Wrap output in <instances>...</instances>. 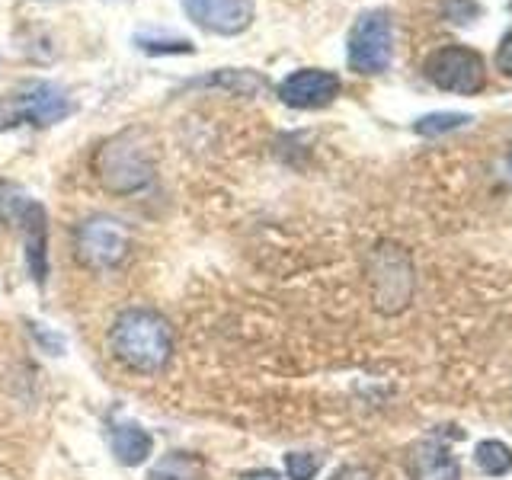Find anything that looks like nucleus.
I'll return each instance as SVG.
<instances>
[{"label": "nucleus", "mask_w": 512, "mask_h": 480, "mask_svg": "<svg viewBox=\"0 0 512 480\" xmlns=\"http://www.w3.org/2000/svg\"><path fill=\"white\" fill-rule=\"evenodd\" d=\"M506 164H509V176H512V144H509V154H506Z\"/></svg>", "instance_id": "23"}, {"label": "nucleus", "mask_w": 512, "mask_h": 480, "mask_svg": "<svg viewBox=\"0 0 512 480\" xmlns=\"http://www.w3.org/2000/svg\"><path fill=\"white\" fill-rule=\"evenodd\" d=\"M394 58V20L388 10H368L362 13L349 32L346 61L356 74H384Z\"/></svg>", "instance_id": "4"}, {"label": "nucleus", "mask_w": 512, "mask_h": 480, "mask_svg": "<svg viewBox=\"0 0 512 480\" xmlns=\"http://www.w3.org/2000/svg\"><path fill=\"white\" fill-rule=\"evenodd\" d=\"M132 253V231L128 224L112 215L84 218L74 228V256L90 272L119 269Z\"/></svg>", "instance_id": "3"}, {"label": "nucleus", "mask_w": 512, "mask_h": 480, "mask_svg": "<svg viewBox=\"0 0 512 480\" xmlns=\"http://www.w3.org/2000/svg\"><path fill=\"white\" fill-rule=\"evenodd\" d=\"M496 71L512 77V29L500 39V45H496Z\"/></svg>", "instance_id": "20"}, {"label": "nucleus", "mask_w": 512, "mask_h": 480, "mask_svg": "<svg viewBox=\"0 0 512 480\" xmlns=\"http://www.w3.org/2000/svg\"><path fill=\"white\" fill-rule=\"evenodd\" d=\"M199 84H212V87H224V90H234V93H256V90H266V80L260 74H253V71H215V74H208L205 80H199Z\"/></svg>", "instance_id": "16"}, {"label": "nucleus", "mask_w": 512, "mask_h": 480, "mask_svg": "<svg viewBox=\"0 0 512 480\" xmlns=\"http://www.w3.org/2000/svg\"><path fill=\"white\" fill-rule=\"evenodd\" d=\"M138 45L144 52H157V55H173V52H192L189 39H167V36H138Z\"/></svg>", "instance_id": "18"}, {"label": "nucleus", "mask_w": 512, "mask_h": 480, "mask_svg": "<svg viewBox=\"0 0 512 480\" xmlns=\"http://www.w3.org/2000/svg\"><path fill=\"white\" fill-rule=\"evenodd\" d=\"M240 480H279V474L276 471H250V474H244Z\"/></svg>", "instance_id": "22"}, {"label": "nucleus", "mask_w": 512, "mask_h": 480, "mask_svg": "<svg viewBox=\"0 0 512 480\" xmlns=\"http://www.w3.org/2000/svg\"><path fill=\"white\" fill-rule=\"evenodd\" d=\"M109 349L135 375H157L173 356V327L154 308H128L109 327Z\"/></svg>", "instance_id": "1"}, {"label": "nucleus", "mask_w": 512, "mask_h": 480, "mask_svg": "<svg viewBox=\"0 0 512 480\" xmlns=\"http://www.w3.org/2000/svg\"><path fill=\"white\" fill-rule=\"evenodd\" d=\"M407 471L413 480H461V464L448 448L445 432L420 439L407 455Z\"/></svg>", "instance_id": "9"}, {"label": "nucleus", "mask_w": 512, "mask_h": 480, "mask_svg": "<svg viewBox=\"0 0 512 480\" xmlns=\"http://www.w3.org/2000/svg\"><path fill=\"white\" fill-rule=\"evenodd\" d=\"M474 461L487 477H503L512 471V448L500 439H487V442L477 445Z\"/></svg>", "instance_id": "14"}, {"label": "nucleus", "mask_w": 512, "mask_h": 480, "mask_svg": "<svg viewBox=\"0 0 512 480\" xmlns=\"http://www.w3.org/2000/svg\"><path fill=\"white\" fill-rule=\"evenodd\" d=\"M183 10L215 36H240L253 23V0H183Z\"/></svg>", "instance_id": "7"}, {"label": "nucleus", "mask_w": 512, "mask_h": 480, "mask_svg": "<svg viewBox=\"0 0 512 480\" xmlns=\"http://www.w3.org/2000/svg\"><path fill=\"white\" fill-rule=\"evenodd\" d=\"M324 468V455L317 452H288L285 455V474L288 480H314Z\"/></svg>", "instance_id": "17"}, {"label": "nucleus", "mask_w": 512, "mask_h": 480, "mask_svg": "<svg viewBox=\"0 0 512 480\" xmlns=\"http://www.w3.org/2000/svg\"><path fill=\"white\" fill-rule=\"evenodd\" d=\"M480 13L477 0H445V16L452 23H471Z\"/></svg>", "instance_id": "19"}, {"label": "nucleus", "mask_w": 512, "mask_h": 480, "mask_svg": "<svg viewBox=\"0 0 512 480\" xmlns=\"http://www.w3.org/2000/svg\"><path fill=\"white\" fill-rule=\"evenodd\" d=\"M340 96V77L320 68L292 71L279 84V100L292 109H320Z\"/></svg>", "instance_id": "8"}, {"label": "nucleus", "mask_w": 512, "mask_h": 480, "mask_svg": "<svg viewBox=\"0 0 512 480\" xmlns=\"http://www.w3.org/2000/svg\"><path fill=\"white\" fill-rule=\"evenodd\" d=\"M16 221H20V231H23L29 276L36 285H45V279H48V218H45V208L39 202L26 199Z\"/></svg>", "instance_id": "10"}, {"label": "nucleus", "mask_w": 512, "mask_h": 480, "mask_svg": "<svg viewBox=\"0 0 512 480\" xmlns=\"http://www.w3.org/2000/svg\"><path fill=\"white\" fill-rule=\"evenodd\" d=\"M68 112H71V100L64 96L61 87L36 84V87H29V93L23 96L16 119H26L32 125H55V122H61L64 116H68Z\"/></svg>", "instance_id": "11"}, {"label": "nucleus", "mask_w": 512, "mask_h": 480, "mask_svg": "<svg viewBox=\"0 0 512 480\" xmlns=\"http://www.w3.org/2000/svg\"><path fill=\"white\" fill-rule=\"evenodd\" d=\"M471 122H474V116H464V112H432V116L416 119L413 132L423 138H442V135H452Z\"/></svg>", "instance_id": "15"}, {"label": "nucleus", "mask_w": 512, "mask_h": 480, "mask_svg": "<svg viewBox=\"0 0 512 480\" xmlns=\"http://www.w3.org/2000/svg\"><path fill=\"white\" fill-rule=\"evenodd\" d=\"M144 480H205V461L196 452H167Z\"/></svg>", "instance_id": "13"}, {"label": "nucleus", "mask_w": 512, "mask_h": 480, "mask_svg": "<svg viewBox=\"0 0 512 480\" xmlns=\"http://www.w3.org/2000/svg\"><path fill=\"white\" fill-rule=\"evenodd\" d=\"M423 74L429 84L458 96H474L487 87V61L468 45H442L429 52L423 61Z\"/></svg>", "instance_id": "5"}, {"label": "nucleus", "mask_w": 512, "mask_h": 480, "mask_svg": "<svg viewBox=\"0 0 512 480\" xmlns=\"http://www.w3.org/2000/svg\"><path fill=\"white\" fill-rule=\"evenodd\" d=\"M154 452V436L138 423H119L112 429V455L125 468H138L151 458Z\"/></svg>", "instance_id": "12"}, {"label": "nucleus", "mask_w": 512, "mask_h": 480, "mask_svg": "<svg viewBox=\"0 0 512 480\" xmlns=\"http://www.w3.org/2000/svg\"><path fill=\"white\" fill-rule=\"evenodd\" d=\"M372 292H375V308L384 314H397L407 308L413 295V272L407 256L394 247H378L375 253V269H372Z\"/></svg>", "instance_id": "6"}, {"label": "nucleus", "mask_w": 512, "mask_h": 480, "mask_svg": "<svg viewBox=\"0 0 512 480\" xmlns=\"http://www.w3.org/2000/svg\"><path fill=\"white\" fill-rule=\"evenodd\" d=\"M330 480H372V471L359 468V464H346V468H340Z\"/></svg>", "instance_id": "21"}, {"label": "nucleus", "mask_w": 512, "mask_h": 480, "mask_svg": "<svg viewBox=\"0 0 512 480\" xmlns=\"http://www.w3.org/2000/svg\"><path fill=\"white\" fill-rule=\"evenodd\" d=\"M93 176L112 196H138L154 183V151L144 132L128 128L93 151Z\"/></svg>", "instance_id": "2"}]
</instances>
